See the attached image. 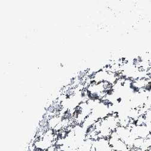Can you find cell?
Returning <instances> with one entry per match:
<instances>
[{
  "instance_id": "obj_1",
  "label": "cell",
  "mask_w": 151,
  "mask_h": 151,
  "mask_svg": "<svg viewBox=\"0 0 151 151\" xmlns=\"http://www.w3.org/2000/svg\"><path fill=\"white\" fill-rule=\"evenodd\" d=\"M143 142H144V138H136V139L134 140V142H133L134 147L137 148V149H140V147L143 144Z\"/></svg>"
},
{
  "instance_id": "obj_2",
  "label": "cell",
  "mask_w": 151,
  "mask_h": 151,
  "mask_svg": "<svg viewBox=\"0 0 151 151\" xmlns=\"http://www.w3.org/2000/svg\"><path fill=\"white\" fill-rule=\"evenodd\" d=\"M136 59L138 62V64H141V63H142L143 62V58L142 56L141 55H138L137 57H136Z\"/></svg>"
},
{
  "instance_id": "obj_3",
  "label": "cell",
  "mask_w": 151,
  "mask_h": 151,
  "mask_svg": "<svg viewBox=\"0 0 151 151\" xmlns=\"http://www.w3.org/2000/svg\"><path fill=\"white\" fill-rule=\"evenodd\" d=\"M132 64L133 65H134V66H137V65H138V64H138V62L136 58H134L132 59Z\"/></svg>"
},
{
  "instance_id": "obj_4",
  "label": "cell",
  "mask_w": 151,
  "mask_h": 151,
  "mask_svg": "<svg viewBox=\"0 0 151 151\" xmlns=\"http://www.w3.org/2000/svg\"><path fill=\"white\" fill-rule=\"evenodd\" d=\"M123 101V99L122 97H118L117 99H116V102L118 103V104H120L121 102H122Z\"/></svg>"
},
{
  "instance_id": "obj_5",
  "label": "cell",
  "mask_w": 151,
  "mask_h": 151,
  "mask_svg": "<svg viewBox=\"0 0 151 151\" xmlns=\"http://www.w3.org/2000/svg\"><path fill=\"white\" fill-rule=\"evenodd\" d=\"M126 83H127V82H125L124 81H123L121 82L120 85H121L122 86H124V85H126Z\"/></svg>"
},
{
  "instance_id": "obj_6",
  "label": "cell",
  "mask_w": 151,
  "mask_h": 151,
  "mask_svg": "<svg viewBox=\"0 0 151 151\" xmlns=\"http://www.w3.org/2000/svg\"><path fill=\"white\" fill-rule=\"evenodd\" d=\"M111 151H117V150H112ZM128 151H130V150H128Z\"/></svg>"
}]
</instances>
